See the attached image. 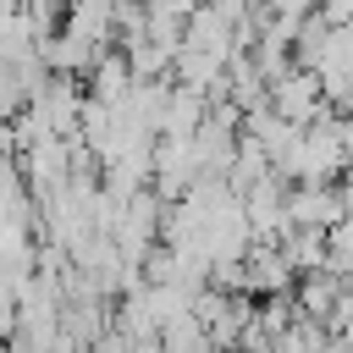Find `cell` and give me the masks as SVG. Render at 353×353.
<instances>
[{
    "label": "cell",
    "mask_w": 353,
    "mask_h": 353,
    "mask_svg": "<svg viewBox=\"0 0 353 353\" xmlns=\"http://www.w3.org/2000/svg\"><path fill=\"white\" fill-rule=\"evenodd\" d=\"M22 110H28L22 72H17V61H0V127H6V121H17Z\"/></svg>",
    "instance_id": "2"
},
{
    "label": "cell",
    "mask_w": 353,
    "mask_h": 353,
    "mask_svg": "<svg viewBox=\"0 0 353 353\" xmlns=\"http://www.w3.org/2000/svg\"><path fill=\"white\" fill-rule=\"evenodd\" d=\"M265 105L276 110V116H287L292 127H309V121H320L331 105H325V88H320V77L309 72V66H287L281 77H270V94H265Z\"/></svg>",
    "instance_id": "1"
}]
</instances>
